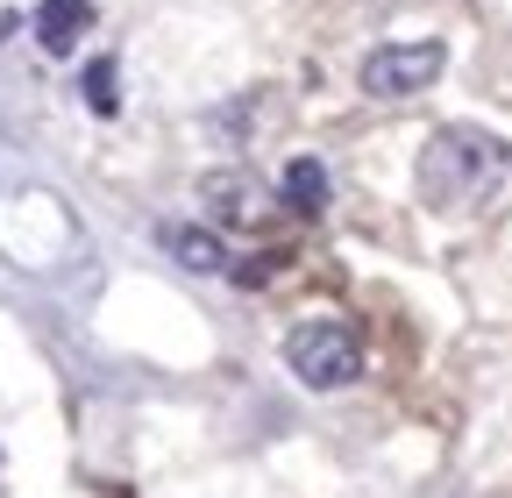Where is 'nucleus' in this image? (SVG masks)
<instances>
[{
    "instance_id": "10",
    "label": "nucleus",
    "mask_w": 512,
    "mask_h": 498,
    "mask_svg": "<svg viewBox=\"0 0 512 498\" xmlns=\"http://www.w3.org/2000/svg\"><path fill=\"white\" fill-rule=\"evenodd\" d=\"M8 29H15V15H0V36H8Z\"/></svg>"
},
{
    "instance_id": "1",
    "label": "nucleus",
    "mask_w": 512,
    "mask_h": 498,
    "mask_svg": "<svg viewBox=\"0 0 512 498\" xmlns=\"http://www.w3.org/2000/svg\"><path fill=\"white\" fill-rule=\"evenodd\" d=\"M285 363H292V378L306 392H342V385L363 378V335L342 314H306L285 335Z\"/></svg>"
},
{
    "instance_id": "8",
    "label": "nucleus",
    "mask_w": 512,
    "mask_h": 498,
    "mask_svg": "<svg viewBox=\"0 0 512 498\" xmlns=\"http://www.w3.org/2000/svg\"><path fill=\"white\" fill-rule=\"evenodd\" d=\"M79 93H86L93 114H121V65H114V57H93L86 79H79Z\"/></svg>"
},
{
    "instance_id": "2",
    "label": "nucleus",
    "mask_w": 512,
    "mask_h": 498,
    "mask_svg": "<svg viewBox=\"0 0 512 498\" xmlns=\"http://www.w3.org/2000/svg\"><path fill=\"white\" fill-rule=\"evenodd\" d=\"M448 72V43L441 36H399V43H377L363 57V93L370 100H413Z\"/></svg>"
},
{
    "instance_id": "9",
    "label": "nucleus",
    "mask_w": 512,
    "mask_h": 498,
    "mask_svg": "<svg viewBox=\"0 0 512 498\" xmlns=\"http://www.w3.org/2000/svg\"><path fill=\"white\" fill-rule=\"evenodd\" d=\"M278 264H285L278 249H271V257H242V264H235L228 278H235V285H264V278H278Z\"/></svg>"
},
{
    "instance_id": "3",
    "label": "nucleus",
    "mask_w": 512,
    "mask_h": 498,
    "mask_svg": "<svg viewBox=\"0 0 512 498\" xmlns=\"http://www.w3.org/2000/svg\"><path fill=\"white\" fill-rule=\"evenodd\" d=\"M491 171V143L477 129H434L427 150H420V193L434 207H456L463 193H477Z\"/></svg>"
},
{
    "instance_id": "5",
    "label": "nucleus",
    "mask_w": 512,
    "mask_h": 498,
    "mask_svg": "<svg viewBox=\"0 0 512 498\" xmlns=\"http://www.w3.org/2000/svg\"><path fill=\"white\" fill-rule=\"evenodd\" d=\"M157 242L171 249V264H185L192 278H228V271H235V257H228V242H221L214 221H207V228H200V221H164Z\"/></svg>"
},
{
    "instance_id": "7",
    "label": "nucleus",
    "mask_w": 512,
    "mask_h": 498,
    "mask_svg": "<svg viewBox=\"0 0 512 498\" xmlns=\"http://www.w3.org/2000/svg\"><path fill=\"white\" fill-rule=\"evenodd\" d=\"M278 200L292 207V214H328V164H320V157H292L285 164V178H278Z\"/></svg>"
},
{
    "instance_id": "4",
    "label": "nucleus",
    "mask_w": 512,
    "mask_h": 498,
    "mask_svg": "<svg viewBox=\"0 0 512 498\" xmlns=\"http://www.w3.org/2000/svg\"><path fill=\"white\" fill-rule=\"evenodd\" d=\"M200 200L214 228H264L271 221V185L256 171H207L200 178Z\"/></svg>"
},
{
    "instance_id": "6",
    "label": "nucleus",
    "mask_w": 512,
    "mask_h": 498,
    "mask_svg": "<svg viewBox=\"0 0 512 498\" xmlns=\"http://www.w3.org/2000/svg\"><path fill=\"white\" fill-rule=\"evenodd\" d=\"M86 29H93V0H43L36 8V43L50 57H72Z\"/></svg>"
}]
</instances>
